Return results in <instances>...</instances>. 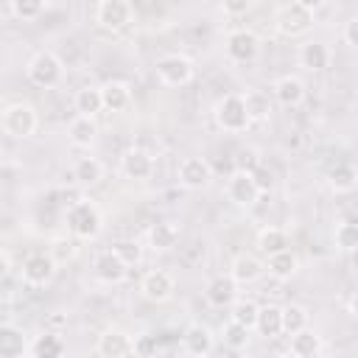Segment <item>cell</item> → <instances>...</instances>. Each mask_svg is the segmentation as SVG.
Returning <instances> with one entry per match:
<instances>
[{
	"label": "cell",
	"mask_w": 358,
	"mask_h": 358,
	"mask_svg": "<svg viewBox=\"0 0 358 358\" xmlns=\"http://www.w3.org/2000/svg\"><path fill=\"white\" fill-rule=\"evenodd\" d=\"M67 324V316L64 313H53V316H48V327L50 330H62Z\"/></svg>",
	"instance_id": "obj_45"
},
{
	"label": "cell",
	"mask_w": 358,
	"mask_h": 358,
	"mask_svg": "<svg viewBox=\"0 0 358 358\" xmlns=\"http://www.w3.org/2000/svg\"><path fill=\"white\" fill-rule=\"evenodd\" d=\"M182 350L187 355H196V358H204L215 350V338L210 333V327L204 324H190L185 333H182Z\"/></svg>",
	"instance_id": "obj_17"
},
{
	"label": "cell",
	"mask_w": 358,
	"mask_h": 358,
	"mask_svg": "<svg viewBox=\"0 0 358 358\" xmlns=\"http://www.w3.org/2000/svg\"><path fill=\"white\" fill-rule=\"evenodd\" d=\"M327 185L336 190V193H350L355 185H358V171L347 162H338L336 168H330L327 173Z\"/></svg>",
	"instance_id": "obj_32"
},
{
	"label": "cell",
	"mask_w": 358,
	"mask_h": 358,
	"mask_svg": "<svg viewBox=\"0 0 358 358\" xmlns=\"http://www.w3.org/2000/svg\"><path fill=\"white\" fill-rule=\"evenodd\" d=\"M64 350H67V347H64L59 330H48V333H42V336H36V338L31 341L28 355H31V358H59V355H64Z\"/></svg>",
	"instance_id": "obj_22"
},
{
	"label": "cell",
	"mask_w": 358,
	"mask_h": 358,
	"mask_svg": "<svg viewBox=\"0 0 358 358\" xmlns=\"http://www.w3.org/2000/svg\"><path fill=\"white\" fill-rule=\"evenodd\" d=\"M299 64L305 70H324L330 64V48L324 42H305L299 48Z\"/></svg>",
	"instance_id": "obj_27"
},
{
	"label": "cell",
	"mask_w": 358,
	"mask_h": 358,
	"mask_svg": "<svg viewBox=\"0 0 358 358\" xmlns=\"http://www.w3.org/2000/svg\"><path fill=\"white\" fill-rule=\"evenodd\" d=\"M255 330L266 338H277L282 336V308L280 305H263L257 313V324Z\"/></svg>",
	"instance_id": "obj_28"
},
{
	"label": "cell",
	"mask_w": 358,
	"mask_h": 358,
	"mask_svg": "<svg viewBox=\"0 0 358 358\" xmlns=\"http://www.w3.org/2000/svg\"><path fill=\"white\" fill-rule=\"evenodd\" d=\"M310 322V313L305 305H285L282 308V333L285 336H294L299 330H305Z\"/></svg>",
	"instance_id": "obj_33"
},
{
	"label": "cell",
	"mask_w": 358,
	"mask_h": 358,
	"mask_svg": "<svg viewBox=\"0 0 358 358\" xmlns=\"http://www.w3.org/2000/svg\"><path fill=\"white\" fill-rule=\"evenodd\" d=\"M48 252H50V257H53L59 266L67 263V260H73L76 252H78V246H76V235H73V238H67V235H64V238H56V241L50 243Z\"/></svg>",
	"instance_id": "obj_38"
},
{
	"label": "cell",
	"mask_w": 358,
	"mask_h": 358,
	"mask_svg": "<svg viewBox=\"0 0 358 358\" xmlns=\"http://www.w3.org/2000/svg\"><path fill=\"white\" fill-rule=\"evenodd\" d=\"M0 126H3V131H6L8 137H14V140H28V137L36 131L39 117H36V112H34L31 103L17 101V103H8V106L3 109Z\"/></svg>",
	"instance_id": "obj_3"
},
{
	"label": "cell",
	"mask_w": 358,
	"mask_h": 358,
	"mask_svg": "<svg viewBox=\"0 0 358 358\" xmlns=\"http://www.w3.org/2000/svg\"><path fill=\"white\" fill-rule=\"evenodd\" d=\"M112 249H115V252H117V255H120V257H123L129 266L140 263V257H143V246H140L137 241H129V238H126V241H117Z\"/></svg>",
	"instance_id": "obj_40"
},
{
	"label": "cell",
	"mask_w": 358,
	"mask_h": 358,
	"mask_svg": "<svg viewBox=\"0 0 358 358\" xmlns=\"http://www.w3.org/2000/svg\"><path fill=\"white\" fill-rule=\"evenodd\" d=\"M92 274H95L101 282H106V285H117V282L126 280V274H129V263H126L115 249H106V252H101V255L95 257V263H92Z\"/></svg>",
	"instance_id": "obj_11"
},
{
	"label": "cell",
	"mask_w": 358,
	"mask_h": 358,
	"mask_svg": "<svg viewBox=\"0 0 358 358\" xmlns=\"http://www.w3.org/2000/svg\"><path fill=\"white\" fill-rule=\"evenodd\" d=\"M56 266H59V263L50 257V252H48V255H45V252H34V255H28V257L22 260L20 277H22L25 285L42 288V285H48V282L56 277Z\"/></svg>",
	"instance_id": "obj_7"
},
{
	"label": "cell",
	"mask_w": 358,
	"mask_h": 358,
	"mask_svg": "<svg viewBox=\"0 0 358 358\" xmlns=\"http://www.w3.org/2000/svg\"><path fill=\"white\" fill-rule=\"evenodd\" d=\"M350 313H352V316L358 319V294H355V296L350 299Z\"/></svg>",
	"instance_id": "obj_47"
},
{
	"label": "cell",
	"mask_w": 358,
	"mask_h": 358,
	"mask_svg": "<svg viewBox=\"0 0 358 358\" xmlns=\"http://www.w3.org/2000/svg\"><path fill=\"white\" fill-rule=\"evenodd\" d=\"M260 196H263V193H260V187H257V182H255V176H252V171L238 168V171L229 176V182H227V199H229L235 207H252Z\"/></svg>",
	"instance_id": "obj_9"
},
{
	"label": "cell",
	"mask_w": 358,
	"mask_h": 358,
	"mask_svg": "<svg viewBox=\"0 0 358 358\" xmlns=\"http://www.w3.org/2000/svg\"><path fill=\"white\" fill-rule=\"evenodd\" d=\"M148 243L154 252H168L179 243V227L173 221H157L148 229Z\"/></svg>",
	"instance_id": "obj_24"
},
{
	"label": "cell",
	"mask_w": 358,
	"mask_h": 358,
	"mask_svg": "<svg viewBox=\"0 0 358 358\" xmlns=\"http://www.w3.org/2000/svg\"><path fill=\"white\" fill-rule=\"evenodd\" d=\"M120 171H123L126 179L143 182V179H148L154 173V157L145 148H129L120 157Z\"/></svg>",
	"instance_id": "obj_16"
},
{
	"label": "cell",
	"mask_w": 358,
	"mask_h": 358,
	"mask_svg": "<svg viewBox=\"0 0 358 358\" xmlns=\"http://www.w3.org/2000/svg\"><path fill=\"white\" fill-rule=\"evenodd\" d=\"M266 268L277 280H291L296 274V268H299V257L291 249H282V252H274V255L266 257Z\"/></svg>",
	"instance_id": "obj_25"
},
{
	"label": "cell",
	"mask_w": 358,
	"mask_h": 358,
	"mask_svg": "<svg viewBox=\"0 0 358 358\" xmlns=\"http://www.w3.org/2000/svg\"><path fill=\"white\" fill-rule=\"evenodd\" d=\"M64 224H67V232L76 235L78 241H95L103 229V213L98 210L95 201L78 199V201L67 204Z\"/></svg>",
	"instance_id": "obj_1"
},
{
	"label": "cell",
	"mask_w": 358,
	"mask_h": 358,
	"mask_svg": "<svg viewBox=\"0 0 358 358\" xmlns=\"http://www.w3.org/2000/svg\"><path fill=\"white\" fill-rule=\"evenodd\" d=\"M176 176H179V185L185 190H201V187L210 185L213 168H210V162L204 157H185L179 162V173Z\"/></svg>",
	"instance_id": "obj_10"
},
{
	"label": "cell",
	"mask_w": 358,
	"mask_h": 358,
	"mask_svg": "<svg viewBox=\"0 0 358 358\" xmlns=\"http://www.w3.org/2000/svg\"><path fill=\"white\" fill-rule=\"evenodd\" d=\"M157 78L165 87H185L193 78V62L182 53H168L157 59Z\"/></svg>",
	"instance_id": "obj_6"
},
{
	"label": "cell",
	"mask_w": 358,
	"mask_h": 358,
	"mask_svg": "<svg viewBox=\"0 0 358 358\" xmlns=\"http://www.w3.org/2000/svg\"><path fill=\"white\" fill-rule=\"evenodd\" d=\"M344 42L358 48V17H352L347 25H344Z\"/></svg>",
	"instance_id": "obj_44"
},
{
	"label": "cell",
	"mask_w": 358,
	"mask_h": 358,
	"mask_svg": "<svg viewBox=\"0 0 358 358\" xmlns=\"http://www.w3.org/2000/svg\"><path fill=\"white\" fill-rule=\"evenodd\" d=\"M95 20L103 31H123L131 22V6L129 0H101Z\"/></svg>",
	"instance_id": "obj_12"
},
{
	"label": "cell",
	"mask_w": 358,
	"mask_h": 358,
	"mask_svg": "<svg viewBox=\"0 0 358 358\" xmlns=\"http://www.w3.org/2000/svg\"><path fill=\"white\" fill-rule=\"evenodd\" d=\"M252 3H255V0H221V8H224L229 17H241V14H246V11L252 8Z\"/></svg>",
	"instance_id": "obj_42"
},
{
	"label": "cell",
	"mask_w": 358,
	"mask_h": 358,
	"mask_svg": "<svg viewBox=\"0 0 358 358\" xmlns=\"http://www.w3.org/2000/svg\"><path fill=\"white\" fill-rule=\"evenodd\" d=\"M157 352V338L154 336H137L134 338V355H154Z\"/></svg>",
	"instance_id": "obj_43"
},
{
	"label": "cell",
	"mask_w": 358,
	"mask_h": 358,
	"mask_svg": "<svg viewBox=\"0 0 358 358\" xmlns=\"http://www.w3.org/2000/svg\"><path fill=\"white\" fill-rule=\"evenodd\" d=\"M101 95H103V109L109 112H123L131 103V90L126 81H106L101 87Z\"/></svg>",
	"instance_id": "obj_26"
},
{
	"label": "cell",
	"mask_w": 358,
	"mask_h": 358,
	"mask_svg": "<svg viewBox=\"0 0 358 358\" xmlns=\"http://www.w3.org/2000/svg\"><path fill=\"white\" fill-rule=\"evenodd\" d=\"M45 3L48 0H11V11L20 20H36L45 11Z\"/></svg>",
	"instance_id": "obj_39"
},
{
	"label": "cell",
	"mask_w": 358,
	"mask_h": 358,
	"mask_svg": "<svg viewBox=\"0 0 358 358\" xmlns=\"http://www.w3.org/2000/svg\"><path fill=\"white\" fill-rule=\"evenodd\" d=\"M274 98L282 106H299L305 101V84L296 76H282L274 81Z\"/></svg>",
	"instance_id": "obj_20"
},
{
	"label": "cell",
	"mask_w": 358,
	"mask_h": 358,
	"mask_svg": "<svg viewBox=\"0 0 358 358\" xmlns=\"http://www.w3.org/2000/svg\"><path fill=\"white\" fill-rule=\"evenodd\" d=\"M28 347H31V344H25L22 330H20L17 324H11V322H3V324H0V355H6V358H20V355L28 352Z\"/></svg>",
	"instance_id": "obj_21"
},
{
	"label": "cell",
	"mask_w": 358,
	"mask_h": 358,
	"mask_svg": "<svg viewBox=\"0 0 358 358\" xmlns=\"http://www.w3.org/2000/svg\"><path fill=\"white\" fill-rule=\"evenodd\" d=\"M73 179L81 185V187H92L103 179V162L95 159V157H81L76 165H73Z\"/></svg>",
	"instance_id": "obj_29"
},
{
	"label": "cell",
	"mask_w": 358,
	"mask_h": 358,
	"mask_svg": "<svg viewBox=\"0 0 358 358\" xmlns=\"http://www.w3.org/2000/svg\"><path fill=\"white\" fill-rule=\"evenodd\" d=\"M252 176H255V182H257V187H260V193H268L271 187H274V171L268 168V165H263V162H257L255 168H252Z\"/></svg>",
	"instance_id": "obj_41"
},
{
	"label": "cell",
	"mask_w": 358,
	"mask_h": 358,
	"mask_svg": "<svg viewBox=\"0 0 358 358\" xmlns=\"http://www.w3.org/2000/svg\"><path fill=\"white\" fill-rule=\"evenodd\" d=\"M62 76H64V64H62V59H59L53 50H39V53L28 62V78H31V84H36V87L50 90V87H56V84L62 81Z\"/></svg>",
	"instance_id": "obj_4"
},
{
	"label": "cell",
	"mask_w": 358,
	"mask_h": 358,
	"mask_svg": "<svg viewBox=\"0 0 358 358\" xmlns=\"http://www.w3.org/2000/svg\"><path fill=\"white\" fill-rule=\"evenodd\" d=\"M98 137V123L95 117H87V115H78L70 120L67 126V140L76 145V148H90Z\"/></svg>",
	"instance_id": "obj_19"
},
{
	"label": "cell",
	"mask_w": 358,
	"mask_h": 358,
	"mask_svg": "<svg viewBox=\"0 0 358 358\" xmlns=\"http://www.w3.org/2000/svg\"><path fill=\"white\" fill-rule=\"evenodd\" d=\"M288 350L296 358H316V355L324 352V344H322V336H316L310 327H305V330L291 336V347Z\"/></svg>",
	"instance_id": "obj_23"
},
{
	"label": "cell",
	"mask_w": 358,
	"mask_h": 358,
	"mask_svg": "<svg viewBox=\"0 0 358 358\" xmlns=\"http://www.w3.org/2000/svg\"><path fill=\"white\" fill-rule=\"evenodd\" d=\"M243 101H246V112H249L252 123H263V120H268V115H271V101H268L266 92L252 90V92L243 95Z\"/></svg>",
	"instance_id": "obj_34"
},
{
	"label": "cell",
	"mask_w": 358,
	"mask_h": 358,
	"mask_svg": "<svg viewBox=\"0 0 358 358\" xmlns=\"http://www.w3.org/2000/svg\"><path fill=\"white\" fill-rule=\"evenodd\" d=\"M263 271H266V263H263L260 257H255V255H246V252L238 255V257L232 260V266H229V274H232L241 285H249V282L260 280Z\"/></svg>",
	"instance_id": "obj_18"
},
{
	"label": "cell",
	"mask_w": 358,
	"mask_h": 358,
	"mask_svg": "<svg viewBox=\"0 0 358 358\" xmlns=\"http://www.w3.org/2000/svg\"><path fill=\"white\" fill-rule=\"evenodd\" d=\"M173 291H176V282H173V277H171L168 271H162V268H154V271H148V274L140 280V294H143L148 302H168V299L173 296Z\"/></svg>",
	"instance_id": "obj_15"
},
{
	"label": "cell",
	"mask_w": 358,
	"mask_h": 358,
	"mask_svg": "<svg viewBox=\"0 0 358 358\" xmlns=\"http://www.w3.org/2000/svg\"><path fill=\"white\" fill-rule=\"evenodd\" d=\"M213 120H215V126H218L221 131H229V134L246 131L249 123H252V117H249V112H246L243 95H224V98L215 103V109H213Z\"/></svg>",
	"instance_id": "obj_2"
},
{
	"label": "cell",
	"mask_w": 358,
	"mask_h": 358,
	"mask_svg": "<svg viewBox=\"0 0 358 358\" xmlns=\"http://www.w3.org/2000/svg\"><path fill=\"white\" fill-rule=\"evenodd\" d=\"M333 241L341 252H355L358 249V224H352V221L338 224L336 232H333Z\"/></svg>",
	"instance_id": "obj_37"
},
{
	"label": "cell",
	"mask_w": 358,
	"mask_h": 358,
	"mask_svg": "<svg viewBox=\"0 0 358 358\" xmlns=\"http://www.w3.org/2000/svg\"><path fill=\"white\" fill-rule=\"evenodd\" d=\"M257 249H260L266 257L274 255V252L288 249V232H285L282 227H263V229L257 232Z\"/></svg>",
	"instance_id": "obj_31"
},
{
	"label": "cell",
	"mask_w": 358,
	"mask_h": 358,
	"mask_svg": "<svg viewBox=\"0 0 358 358\" xmlns=\"http://www.w3.org/2000/svg\"><path fill=\"white\" fill-rule=\"evenodd\" d=\"M352 255H355V266H358V249H355V252H352Z\"/></svg>",
	"instance_id": "obj_48"
},
{
	"label": "cell",
	"mask_w": 358,
	"mask_h": 358,
	"mask_svg": "<svg viewBox=\"0 0 358 358\" xmlns=\"http://www.w3.org/2000/svg\"><path fill=\"white\" fill-rule=\"evenodd\" d=\"M310 25H313V11L302 8V6L294 3V0H291L288 6H282V8L277 11V17H274V28H277V34H280V36H288V39L308 34Z\"/></svg>",
	"instance_id": "obj_5"
},
{
	"label": "cell",
	"mask_w": 358,
	"mask_h": 358,
	"mask_svg": "<svg viewBox=\"0 0 358 358\" xmlns=\"http://www.w3.org/2000/svg\"><path fill=\"white\" fill-rule=\"evenodd\" d=\"M221 338H224L227 347H232V350H243V347L249 344V338H252V330H249L246 324L229 319V322L221 327Z\"/></svg>",
	"instance_id": "obj_35"
},
{
	"label": "cell",
	"mask_w": 358,
	"mask_h": 358,
	"mask_svg": "<svg viewBox=\"0 0 358 358\" xmlns=\"http://www.w3.org/2000/svg\"><path fill=\"white\" fill-rule=\"evenodd\" d=\"M73 106L78 115H87V117H95L101 109H103V95H101V87H81L73 98Z\"/></svg>",
	"instance_id": "obj_30"
},
{
	"label": "cell",
	"mask_w": 358,
	"mask_h": 358,
	"mask_svg": "<svg viewBox=\"0 0 358 358\" xmlns=\"http://www.w3.org/2000/svg\"><path fill=\"white\" fill-rule=\"evenodd\" d=\"M257 313H260V305H257V302H252V299H235L229 316H232L235 322L246 324L249 330H255V324H257Z\"/></svg>",
	"instance_id": "obj_36"
},
{
	"label": "cell",
	"mask_w": 358,
	"mask_h": 358,
	"mask_svg": "<svg viewBox=\"0 0 358 358\" xmlns=\"http://www.w3.org/2000/svg\"><path fill=\"white\" fill-rule=\"evenodd\" d=\"M294 3H299V6H302V8H308V11H319L327 0H294Z\"/></svg>",
	"instance_id": "obj_46"
},
{
	"label": "cell",
	"mask_w": 358,
	"mask_h": 358,
	"mask_svg": "<svg viewBox=\"0 0 358 358\" xmlns=\"http://www.w3.org/2000/svg\"><path fill=\"white\" fill-rule=\"evenodd\" d=\"M238 280L232 274H215L207 285H204V299L213 308H232V302L238 299Z\"/></svg>",
	"instance_id": "obj_13"
},
{
	"label": "cell",
	"mask_w": 358,
	"mask_h": 358,
	"mask_svg": "<svg viewBox=\"0 0 358 358\" xmlns=\"http://www.w3.org/2000/svg\"><path fill=\"white\" fill-rule=\"evenodd\" d=\"M95 352L103 355V358H123V355H134V336L117 330V327H109L98 336V344H95Z\"/></svg>",
	"instance_id": "obj_14"
},
{
	"label": "cell",
	"mask_w": 358,
	"mask_h": 358,
	"mask_svg": "<svg viewBox=\"0 0 358 358\" xmlns=\"http://www.w3.org/2000/svg\"><path fill=\"white\" fill-rule=\"evenodd\" d=\"M224 48H227V56H229L232 62L249 64V62H255L257 53H260V39H257V34L249 31V28H235V31L227 36Z\"/></svg>",
	"instance_id": "obj_8"
}]
</instances>
